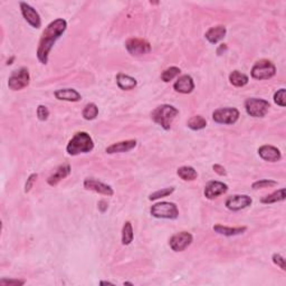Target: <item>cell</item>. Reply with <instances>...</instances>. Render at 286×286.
Listing matches in <instances>:
<instances>
[{
	"instance_id": "cell-1",
	"label": "cell",
	"mask_w": 286,
	"mask_h": 286,
	"mask_svg": "<svg viewBox=\"0 0 286 286\" xmlns=\"http://www.w3.org/2000/svg\"><path fill=\"white\" fill-rule=\"evenodd\" d=\"M67 28V21L63 18H57V19L53 20L50 22L46 27H45L43 34H41L38 47H37V58L38 61L46 65L50 59V54L53 46H54L56 41H57L63 34L65 33Z\"/></svg>"
},
{
	"instance_id": "cell-2",
	"label": "cell",
	"mask_w": 286,
	"mask_h": 286,
	"mask_svg": "<svg viewBox=\"0 0 286 286\" xmlns=\"http://www.w3.org/2000/svg\"><path fill=\"white\" fill-rule=\"evenodd\" d=\"M94 149V141L91 135L84 131L77 132L73 135L66 145V152L69 156L75 157L78 154L89 153Z\"/></svg>"
},
{
	"instance_id": "cell-3",
	"label": "cell",
	"mask_w": 286,
	"mask_h": 286,
	"mask_svg": "<svg viewBox=\"0 0 286 286\" xmlns=\"http://www.w3.org/2000/svg\"><path fill=\"white\" fill-rule=\"evenodd\" d=\"M179 110L170 104H161L157 107L151 113L152 121L160 125L163 130L169 131L171 129L172 122L178 116Z\"/></svg>"
},
{
	"instance_id": "cell-4",
	"label": "cell",
	"mask_w": 286,
	"mask_h": 286,
	"mask_svg": "<svg viewBox=\"0 0 286 286\" xmlns=\"http://www.w3.org/2000/svg\"><path fill=\"white\" fill-rule=\"evenodd\" d=\"M150 214L158 219H170L175 220L179 217V209L175 202L161 201L154 204L150 208Z\"/></svg>"
},
{
	"instance_id": "cell-5",
	"label": "cell",
	"mask_w": 286,
	"mask_h": 286,
	"mask_svg": "<svg viewBox=\"0 0 286 286\" xmlns=\"http://www.w3.org/2000/svg\"><path fill=\"white\" fill-rule=\"evenodd\" d=\"M250 75L254 80L257 81L270 80L276 75V66L268 59H259L251 67Z\"/></svg>"
},
{
	"instance_id": "cell-6",
	"label": "cell",
	"mask_w": 286,
	"mask_h": 286,
	"mask_svg": "<svg viewBox=\"0 0 286 286\" xmlns=\"http://www.w3.org/2000/svg\"><path fill=\"white\" fill-rule=\"evenodd\" d=\"M245 110L248 115H250L251 118H264V116L268 113V110L270 107V104L268 101L264 99H257V97H250L245 101Z\"/></svg>"
},
{
	"instance_id": "cell-7",
	"label": "cell",
	"mask_w": 286,
	"mask_h": 286,
	"mask_svg": "<svg viewBox=\"0 0 286 286\" xmlns=\"http://www.w3.org/2000/svg\"><path fill=\"white\" fill-rule=\"evenodd\" d=\"M31 83V74L28 69L20 67L19 70L14 71L8 78V88L11 91H21L27 88Z\"/></svg>"
},
{
	"instance_id": "cell-8",
	"label": "cell",
	"mask_w": 286,
	"mask_h": 286,
	"mask_svg": "<svg viewBox=\"0 0 286 286\" xmlns=\"http://www.w3.org/2000/svg\"><path fill=\"white\" fill-rule=\"evenodd\" d=\"M240 116L236 107L217 108L213 112V120L218 124H235Z\"/></svg>"
},
{
	"instance_id": "cell-9",
	"label": "cell",
	"mask_w": 286,
	"mask_h": 286,
	"mask_svg": "<svg viewBox=\"0 0 286 286\" xmlns=\"http://www.w3.org/2000/svg\"><path fill=\"white\" fill-rule=\"evenodd\" d=\"M193 242L194 236L189 232H179L169 239V246L176 253H180V251L186 250Z\"/></svg>"
},
{
	"instance_id": "cell-10",
	"label": "cell",
	"mask_w": 286,
	"mask_h": 286,
	"mask_svg": "<svg viewBox=\"0 0 286 286\" xmlns=\"http://www.w3.org/2000/svg\"><path fill=\"white\" fill-rule=\"evenodd\" d=\"M127 53L132 56H143L151 52V45L148 40L143 38H129L125 41Z\"/></svg>"
},
{
	"instance_id": "cell-11",
	"label": "cell",
	"mask_w": 286,
	"mask_h": 286,
	"mask_svg": "<svg viewBox=\"0 0 286 286\" xmlns=\"http://www.w3.org/2000/svg\"><path fill=\"white\" fill-rule=\"evenodd\" d=\"M251 204H253V199L247 195L231 196L225 201L226 208L228 210H232V212H239V210H243L247 208V207H250Z\"/></svg>"
},
{
	"instance_id": "cell-12",
	"label": "cell",
	"mask_w": 286,
	"mask_h": 286,
	"mask_svg": "<svg viewBox=\"0 0 286 286\" xmlns=\"http://www.w3.org/2000/svg\"><path fill=\"white\" fill-rule=\"evenodd\" d=\"M19 7L24 19L27 21L33 28L39 29L41 27V18L39 16V14L37 13V10L34 8L33 6L25 1H20Z\"/></svg>"
},
{
	"instance_id": "cell-13",
	"label": "cell",
	"mask_w": 286,
	"mask_h": 286,
	"mask_svg": "<svg viewBox=\"0 0 286 286\" xmlns=\"http://www.w3.org/2000/svg\"><path fill=\"white\" fill-rule=\"evenodd\" d=\"M83 186H84L86 190L94 191V193L107 196V197H112V196L114 195V190H113V188L111 186H108V184L102 181H99V180L94 178H86L84 180V182H83Z\"/></svg>"
},
{
	"instance_id": "cell-14",
	"label": "cell",
	"mask_w": 286,
	"mask_h": 286,
	"mask_svg": "<svg viewBox=\"0 0 286 286\" xmlns=\"http://www.w3.org/2000/svg\"><path fill=\"white\" fill-rule=\"evenodd\" d=\"M228 191V186L224 182L218 181V180H212L205 186L204 195L205 197L208 199V200H214L219 197V196H223Z\"/></svg>"
},
{
	"instance_id": "cell-15",
	"label": "cell",
	"mask_w": 286,
	"mask_h": 286,
	"mask_svg": "<svg viewBox=\"0 0 286 286\" xmlns=\"http://www.w3.org/2000/svg\"><path fill=\"white\" fill-rule=\"evenodd\" d=\"M258 156L267 162H277L282 159V152L276 146L270 144L261 145L257 150Z\"/></svg>"
},
{
	"instance_id": "cell-16",
	"label": "cell",
	"mask_w": 286,
	"mask_h": 286,
	"mask_svg": "<svg viewBox=\"0 0 286 286\" xmlns=\"http://www.w3.org/2000/svg\"><path fill=\"white\" fill-rule=\"evenodd\" d=\"M174 89L177 93L180 94H190L195 89L194 78L190 75H181L177 78L174 84Z\"/></svg>"
},
{
	"instance_id": "cell-17",
	"label": "cell",
	"mask_w": 286,
	"mask_h": 286,
	"mask_svg": "<svg viewBox=\"0 0 286 286\" xmlns=\"http://www.w3.org/2000/svg\"><path fill=\"white\" fill-rule=\"evenodd\" d=\"M71 172H72V169H71V165L69 163L59 165V167L56 169V170L53 172L50 177H48L47 183L52 187L57 186V184L61 182L62 180L67 178V177L71 175Z\"/></svg>"
},
{
	"instance_id": "cell-18",
	"label": "cell",
	"mask_w": 286,
	"mask_h": 286,
	"mask_svg": "<svg viewBox=\"0 0 286 286\" xmlns=\"http://www.w3.org/2000/svg\"><path fill=\"white\" fill-rule=\"evenodd\" d=\"M138 142L137 140H125V141H120L115 142L113 144L108 145L105 149V152L107 154H115V153H125L129 152L131 150H133L137 146Z\"/></svg>"
},
{
	"instance_id": "cell-19",
	"label": "cell",
	"mask_w": 286,
	"mask_h": 286,
	"mask_svg": "<svg viewBox=\"0 0 286 286\" xmlns=\"http://www.w3.org/2000/svg\"><path fill=\"white\" fill-rule=\"evenodd\" d=\"M227 34V29L224 25H217L214 27H210L208 31L206 32L205 37L206 39L209 41L210 44L216 45L219 43L220 40H223Z\"/></svg>"
},
{
	"instance_id": "cell-20",
	"label": "cell",
	"mask_w": 286,
	"mask_h": 286,
	"mask_svg": "<svg viewBox=\"0 0 286 286\" xmlns=\"http://www.w3.org/2000/svg\"><path fill=\"white\" fill-rule=\"evenodd\" d=\"M54 95L58 101H65V102H80L82 95L74 89H61L55 91Z\"/></svg>"
},
{
	"instance_id": "cell-21",
	"label": "cell",
	"mask_w": 286,
	"mask_h": 286,
	"mask_svg": "<svg viewBox=\"0 0 286 286\" xmlns=\"http://www.w3.org/2000/svg\"><path fill=\"white\" fill-rule=\"evenodd\" d=\"M213 231L217 232L218 235H223L226 237H234L243 235L244 232L247 231V227L243 226V227H228V226L224 225H214L213 227Z\"/></svg>"
},
{
	"instance_id": "cell-22",
	"label": "cell",
	"mask_w": 286,
	"mask_h": 286,
	"mask_svg": "<svg viewBox=\"0 0 286 286\" xmlns=\"http://www.w3.org/2000/svg\"><path fill=\"white\" fill-rule=\"evenodd\" d=\"M115 80L119 89H122V91H132L138 85V82L134 77L124 73H119L116 75Z\"/></svg>"
},
{
	"instance_id": "cell-23",
	"label": "cell",
	"mask_w": 286,
	"mask_h": 286,
	"mask_svg": "<svg viewBox=\"0 0 286 286\" xmlns=\"http://www.w3.org/2000/svg\"><path fill=\"white\" fill-rule=\"evenodd\" d=\"M229 83L232 86H235V88H244V86L248 84V82H250V78L246 74L242 73V72L239 71H232L231 74H229Z\"/></svg>"
},
{
	"instance_id": "cell-24",
	"label": "cell",
	"mask_w": 286,
	"mask_h": 286,
	"mask_svg": "<svg viewBox=\"0 0 286 286\" xmlns=\"http://www.w3.org/2000/svg\"><path fill=\"white\" fill-rule=\"evenodd\" d=\"M177 175L183 181H194V180L198 178L197 170L194 167H190V165H182V167L178 168Z\"/></svg>"
},
{
	"instance_id": "cell-25",
	"label": "cell",
	"mask_w": 286,
	"mask_h": 286,
	"mask_svg": "<svg viewBox=\"0 0 286 286\" xmlns=\"http://www.w3.org/2000/svg\"><path fill=\"white\" fill-rule=\"evenodd\" d=\"M285 188H281V189H278L276 191H274V193L269 194L265 196V197H263L261 199V202L262 204H265V205H272V204H276V202H280V201H284L285 200Z\"/></svg>"
},
{
	"instance_id": "cell-26",
	"label": "cell",
	"mask_w": 286,
	"mask_h": 286,
	"mask_svg": "<svg viewBox=\"0 0 286 286\" xmlns=\"http://www.w3.org/2000/svg\"><path fill=\"white\" fill-rule=\"evenodd\" d=\"M187 126L193 131H200L207 126V120L201 115H194L188 120Z\"/></svg>"
},
{
	"instance_id": "cell-27",
	"label": "cell",
	"mask_w": 286,
	"mask_h": 286,
	"mask_svg": "<svg viewBox=\"0 0 286 286\" xmlns=\"http://www.w3.org/2000/svg\"><path fill=\"white\" fill-rule=\"evenodd\" d=\"M134 232L131 221H125L122 227V245L127 246L133 242Z\"/></svg>"
},
{
	"instance_id": "cell-28",
	"label": "cell",
	"mask_w": 286,
	"mask_h": 286,
	"mask_svg": "<svg viewBox=\"0 0 286 286\" xmlns=\"http://www.w3.org/2000/svg\"><path fill=\"white\" fill-rule=\"evenodd\" d=\"M82 115L86 121H93V120H95L97 118V115H99V107H97V105L95 103L86 104L84 108H83Z\"/></svg>"
},
{
	"instance_id": "cell-29",
	"label": "cell",
	"mask_w": 286,
	"mask_h": 286,
	"mask_svg": "<svg viewBox=\"0 0 286 286\" xmlns=\"http://www.w3.org/2000/svg\"><path fill=\"white\" fill-rule=\"evenodd\" d=\"M180 73H181V70L177 66H171L168 67L167 70H164L162 73H161V81H163L164 83H169L171 82L175 78L179 77Z\"/></svg>"
},
{
	"instance_id": "cell-30",
	"label": "cell",
	"mask_w": 286,
	"mask_h": 286,
	"mask_svg": "<svg viewBox=\"0 0 286 286\" xmlns=\"http://www.w3.org/2000/svg\"><path fill=\"white\" fill-rule=\"evenodd\" d=\"M175 190H176L175 187L163 188V189L157 190V191H154V193L150 194L149 200L150 201H154V200H158V199H161V198H164V197H169V196H171L172 194L175 193Z\"/></svg>"
},
{
	"instance_id": "cell-31",
	"label": "cell",
	"mask_w": 286,
	"mask_h": 286,
	"mask_svg": "<svg viewBox=\"0 0 286 286\" xmlns=\"http://www.w3.org/2000/svg\"><path fill=\"white\" fill-rule=\"evenodd\" d=\"M277 184H278V182L275 181V180L261 179V180H257V181L253 182V184H251V189H254V190L264 189V188H270V187L277 186Z\"/></svg>"
},
{
	"instance_id": "cell-32",
	"label": "cell",
	"mask_w": 286,
	"mask_h": 286,
	"mask_svg": "<svg viewBox=\"0 0 286 286\" xmlns=\"http://www.w3.org/2000/svg\"><path fill=\"white\" fill-rule=\"evenodd\" d=\"M274 102L277 104L278 107H286V89H277V92L274 94Z\"/></svg>"
},
{
	"instance_id": "cell-33",
	"label": "cell",
	"mask_w": 286,
	"mask_h": 286,
	"mask_svg": "<svg viewBox=\"0 0 286 286\" xmlns=\"http://www.w3.org/2000/svg\"><path fill=\"white\" fill-rule=\"evenodd\" d=\"M26 283L25 280H19V278H1L0 280V285L1 286H22Z\"/></svg>"
},
{
	"instance_id": "cell-34",
	"label": "cell",
	"mask_w": 286,
	"mask_h": 286,
	"mask_svg": "<svg viewBox=\"0 0 286 286\" xmlns=\"http://www.w3.org/2000/svg\"><path fill=\"white\" fill-rule=\"evenodd\" d=\"M36 114H37V118H38L39 121H41V122L47 121L48 116H50V110H48L47 107H45V105H38V107H37V111H36Z\"/></svg>"
},
{
	"instance_id": "cell-35",
	"label": "cell",
	"mask_w": 286,
	"mask_h": 286,
	"mask_svg": "<svg viewBox=\"0 0 286 286\" xmlns=\"http://www.w3.org/2000/svg\"><path fill=\"white\" fill-rule=\"evenodd\" d=\"M37 178H38V175H37V174H32L31 176L28 177L27 181H26V183H25V189H24L25 194L31 193V190L33 189L34 184H35V182L37 181Z\"/></svg>"
},
{
	"instance_id": "cell-36",
	"label": "cell",
	"mask_w": 286,
	"mask_h": 286,
	"mask_svg": "<svg viewBox=\"0 0 286 286\" xmlns=\"http://www.w3.org/2000/svg\"><path fill=\"white\" fill-rule=\"evenodd\" d=\"M272 261L274 264H275L276 266L280 267V268L282 270H286V265H285V258L282 256L281 254H273L272 256Z\"/></svg>"
},
{
	"instance_id": "cell-37",
	"label": "cell",
	"mask_w": 286,
	"mask_h": 286,
	"mask_svg": "<svg viewBox=\"0 0 286 286\" xmlns=\"http://www.w3.org/2000/svg\"><path fill=\"white\" fill-rule=\"evenodd\" d=\"M213 169H214V171L216 172V174L218 175V176H226L227 175V172H226V169L223 167V165L221 164H218V163H216V164H214L213 165Z\"/></svg>"
},
{
	"instance_id": "cell-38",
	"label": "cell",
	"mask_w": 286,
	"mask_h": 286,
	"mask_svg": "<svg viewBox=\"0 0 286 286\" xmlns=\"http://www.w3.org/2000/svg\"><path fill=\"white\" fill-rule=\"evenodd\" d=\"M97 206H99V210H100L101 213H105L107 210V208H108L107 202L104 201V200L99 201V204H97Z\"/></svg>"
},
{
	"instance_id": "cell-39",
	"label": "cell",
	"mask_w": 286,
	"mask_h": 286,
	"mask_svg": "<svg viewBox=\"0 0 286 286\" xmlns=\"http://www.w3.org/2000/svg\"><path fill=\"white\" fill-rule=\"evenodd\" d=\"M227 48H228V47H227V45H226V44H220V45H219V47L217 48V54L219 55V56H220V55H223L224 53H225L226 51H227Z\"/></svg>"
},
{
	"instance_id": "cell-40",
	"label": "cell",
	"mask_w": 286,
	"mask_h": 286,
	"mask_svg": "<svg viewBox=\"0 0 286 286\" xmlns=\"http://www.w3.org/2000/svg\"><path fill=\"white\" fill-rule=\"evenodd\" d=\"M100 284L101 285H114L113 283H111V282H107V281H101Z\"/></svg>"
},
{
	"instance_id": "cell-41",
	"label": "cell",
	"mask_w": 286,
	"mask_h": 286,
	"mask_svg": "<svg viewBox=\"0 0 286 286\" xmlns=\"http://www.w3.org/2000/svg\"><path fill=\"white\" fill-rule=\"evenodd\" d=\"M14 61H15V56H11L10 59H8V62H7V65H11Z\"/></svg>"
},
{
	"instance_id": "cell-42",
	"label": "cell",
	"mask_w": 286,
	"mask_h": 286,
	"mask_svg": "<svg viewBox=\"0 0 286 286\" xmlns=\"http://www.w3.org/2000/svg\"><path fill=\"white\" fill-rule=\"evenodd\" d=\"M124 285H133V284L129 283V282H124Z\"/></svg>"
}]
</instances>
